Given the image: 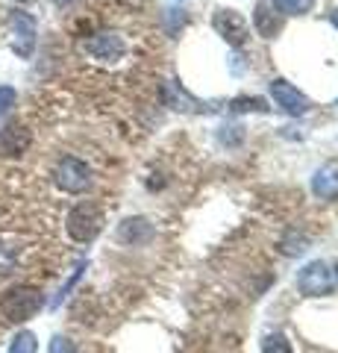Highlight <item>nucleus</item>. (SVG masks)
I'll use <instances>...</instances> for the list:
<instances>
[{"mask_svg": "<svg viewBox=\"0 0 338 353\" xmlns=\"http://www.w3.org/2000/svg\"><path fill=\"white\" fill-rule=\"evenodd\" d=\"M65 227H68V236L74 241H80V245H89V241H94L97 236H101V230H103V212H101V206L89 203V201L77 203L68 212Z\"/></svg>", "mask_w": 338, "mask_h": 353, "instance_id": "nucleus-1", "label": "nucleus"}, {"mask_svg": "<svg viewBox=\"0 0 338 353\" xmlns=\"http://www.w3.org/2000/svg\"><path fill=\"white\" fill-rule=\"evenodd\" d=\"M41 303H45V297H41L39 289H32V285H15V289H9L3 294V303H0V309H3L6 321H30L32 315L41 309Z\"/></svg>", "mask_w": 338, "mask_h": 353, "instance_id": "nucleus-2", "label": "nucleus"}, {"mask_svg": "<svg viewBox=\"0 0 338 353\" xmlns=\"http://www.w3.org/2000/svg\"><path fill=\"white\" fill-rule=\"evenodd\" d=\"M53 180H56V185H59L62 192L83 194V192L92 189V168L83 159H77V157H65L56 165V174H53Z\"/></svg>", "mask_w": 338, "mask_h": 353, "instance_id": "nucleus-3", "label": "nucleus"}, {"mask_svg": "<svg viewBox=\"0 0 338 353\" xmlns=\"http://www.w3.org/2000/svg\"><path fill=\"white\" fill-rule=\"evenodd\" d=\"M335 285V274L330 271V265L315 259L309 265H303V271L297 274V289L306 294V297H321V294H330Z\"/></svg>", "mask_w": 338, "mask_h": 353, "instance_id": "nucleus-4", "label": "nucleus"}, {"mask_svg": "<svg viewBox=\"0 0 338 353\" xmlns=\"http://www.w3.org/2000/svg\"><path fill=\"white\" fill-rule=\"evenodd\" d=\"M83 50L89 53L92 59H97V62L112 65V62H118V59H124V53H127V41L121 39V32L106 30V32H97V36L85 39V41H83Z\"/></svg>", "mask_w": 338, "mask_h": 353, "instance_id": "nucleus-5", "label": "nucleus"}, {"mask_svg": "<svg viewBox=\"0 0 338 353\" xmlns=\"http://www.w3.org/2000/svg\"><path fill=\"white\" fill-rule=\"evenodd\" d=\"M9 27H12V50L21 59L32 57V48H36V18L30 12H15L9 15Z\"/></svg>", "mask_w": 338, "mask_h": 353, "instance_id": "nucleus-6", "label": "nucleus"}, {"mask_svg": "<svg viewBox=\"0 0 338 353\" xmlns=\"http://www.w3.org/2000/svg\"><path fill=\"white\" fill-rule=\"evenodd\" d=\"M212 24L218 30V36H221L226 44H233V48H242L250 36V27L247 21L235 12V9H221V12H215Z\"/></svg>", "mask_w": 338, "mask_h": 353, "instance_id": "nucleus-7", "label": "nucleus"}, {"mask_svg": "<svg viewBox=\"0 0 338 353\" xmlns=\"http://www.w3.org/2000/svg\"><path fill=\"white\" fill-rule=\"evenodd\" d=\"M271 97H274V103L288 115H306L309 106H312L309 97L303 92H297V88L286 80H271Z\"/></svg>", "mask_w": 338, "mask_h": 353, "instance_id": "nucleus-8", "label": "nucleus"}, {"mask_svg": "<svg viewBox=\"0 0 338 353\" xmlns=\"http://www.w3.org/2000/svg\"><path fill=\"white\" fill-rule=\"evenodd\" d=\"M253 27L262 39H274L279 36L282 30V15L279 9L274 6V0H259L256 9H253Z\"/></svg>", "mask_w": 338, "mask_h": 353, "instance_id": "nucleus-9", "label": "nucleus"}, {"mask_svg": "<svg viewBox=\"0 0 338 353\" xmlns=\"http://www.w3.org/2000/svg\"><path fill=\"white\" fill-rule=\"evenodd\" d=\"M312 192L321 201H338V162H326L312 176Z\"/></svg>", "mask_w": 338, "mask_h": 353, "instance_id": "nucleus-10", "label": "nucleus"}, {"mask_svg": "<svg viewBox=\"0 0 338 353\" xmlns=\"http://www.w3.org/2000/svg\"><path fill=\"white\" fill-rule=\"evenodd\" d=\"M30 148V132L18 124L0 130V157H21Z\"/></svg>", "mask_w": 338, "mask_h": 353, "instance_id": "nucleus-11", "label": "nucleus"}, {"mask_svg": "<svg viewBox=\"0 0 338 353\" xmlns=\"http://www.w3.org/2000/svg\"><path fill=\"white\" fill-rule=\"evenodd\" d=\"M150 236H154V227L145 218H127L121 230H118V239L124 245H145V241H150Z\"/></svg>", "mask_w": 338, "mask_h": 353, "instance_id": "nucleus-12", "label": "nucleus"}, {"mask_svg": "<svg viewBox=\"0 0 338 353\" xmlns=\"http://www.w3.org/2000/svg\"><path fill=\"white\" fill-rule=\"evenodd\" d=\"M274 6L279 9V15H306L312 12L315 0H274Z\"/></svg>", "mask_w": 338, "mask_h": 353, "instance_id": "nucleus-13", "label": "nucleus"}, {"mask_svg": "<svg viewBox=\"0 0 338 353\" xmlns=\"http://www.w3.org/2000/svg\"><path fill=\"white\" fill-rule=\"evenodd\" d=\"M36 350H39V341H36V336H32L30 330L15 333L12 345H9V353H36Z\"/></svg>", "mask_w": 338, "mask_h": 353, "instance_id": "nucleus-14", "label": "nucleus"}, {"mask_svg": "<svg viewBox=\"0 0 338 353\" xmlns=\"http://www.w3.org/2000/svg\"><path fill=\"white\" fill-rule=\"evenodd\" d=\"M262 353H294L291 341L282 333H268L265 341H262Z\"/></svg>", "mask_w": 338, "mask_h": 353, "instance_id": "nucleus-15", "label": "nucleus"}, {"mask_svg": "<svg viewBox=\"0 0 338 353\" xmlns=\"http://www.w3.org/2000/svg\"><path fill=\"white\" fill-rule=\"evenodd\" d=\"M83 271H85V262H80V265H77V268H74V274H71V280H68V283H65V285H62V289H59V297H56V301H53V306H59V303L65 301V297H68V292L74 289V283H77V280L83 277Z\"/></svg>", "mask_w": 338, "mask_h": 353, "instance_id": "nucleus-16", "label": "nucleus"}, {"mask_svg": "<svg viewBox=\"0 0 338 353\" xmlns=\"http://www.w3.org/2000/svg\"><path fill=\"white\" fill-rule=\"evenodd\" d=\"M47 353H77V347L71 345V339H65V336H53V339H50Z\"/></svg>", "mask_w": 338, "mask_h": 353, "instance_id": "nucleus-17", "label": "nucleus"}, {"mask_svg": "<svg viewBox=\"0 0 338 353\" xmlns=\"http://www.w3.org/2000/svg\"><path fill=\"white\" fill-rule=\"evenodd\" d=\"M247 109H253V112H268V106L259 101V97H253V101H235L233 103V112H247Z\"/></svg>", "mask_w": 338, "mask_h": 353, "instance_id": "nucleus-18", "label": "nucleus"}, {"mask_svg": "<svg viewBox=\"0 0 338 353\" xmlns=\"http://www.w3.org/2000/svg\"><path fill=\"white\" fill-rule=\"evenodd\" d=\"M15 265V250H6L3 245H0V274H9Z\"/></svg>", "mask_w": 338, "mask_h": 353, "instance_id": "nucleus-19", "label": "nucleus"}, {"mask_svg": "<svg viewBox=\"0 0 338 353\" xmlns=\"http://www.w3.org/2000/svg\"><path fill=\"white\" fill-rule=\"evenodd\" d=\"M12 103H15V92L12 88H6V85H0V115H6Z\"/></svg>", "mask_w": 338, "mask_h": 353, "instance_id": "nucleus-20", "label": "nucleus"}, {"mask_svg": "<svg viewBox=\"0 0 338 353\" xmlns=\"http://www.w3.org/2000/svg\"><path fill=\"white\" fill-rule=\"evenodd\" d=\"M330 18H332V24L338 27V9H332V15H330Z\"/></svg>", "mask_w": 338, "mask_h": 353, "instance_id": "nucleus-21", "label": "nucleus"}, {"mask_svg": "<svg viewBox=\"0 0 338 353\" xmlns=\"http://www.w3.org/2000/svg\"><path fill=\"white\" fill-rule=\"evenodd\" d=\"M15 3H32V0H15Z\"/></svg>", "mask_w": 338, "mask_h": 353, "instance_id": "nucleus-22", "label": "nucleus"}]
</instances>
